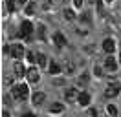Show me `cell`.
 Segmentation results:
<instances>
[{
  "label": "cell",
  "mask_w": 121,
  "mask_h": 117,
  "mask_svg": "<svg viewBox=\"0 0 121 117\" xmlns=\"http://www.w3.org/2000/svg\"><path fill=\"white\" fill-rule=\"evenodd\" d=\"M35 9H37L35 2H30V4H26V15H35Z\"/></svg>",
  "instance_id": "18"
},
{
  "label": "cell",
  "mask_w": 121,
  "mask_h": 117,
  "mask_svg": "<svg viewBox=\"0 0 121 117\" xmlns=\"http://www.w3.org/2000/svg\"><path fill=\"white\" fill-rule=\"evenodd\" d=\"M105 2H108V4H110V2H112V0H105Z\"/></svg>",
  "instance_id": "31"
},
{
  "label": "cell",
  "mask_w": 121,
  "mask_h": 117,
  "mask_svg": "<svg viewBox=\"0 0 121 117\" xmlns=\"http://www.w3.org/2000/svg\"><path fill=\"white\" fill-rule=\"evenodd\" d=\"M103 51H106V53H114L116 51V42H114V38H105L103 40Z\"/></svg>",
  "instance_id": "7"
},
{
  "label": "cell",
  "mask_w": 121,
  "mask_h": 117,
  "mask_svg": "<svg viewBox=\"0 0 121 117\" xmlns=\"http://www.w3.org/2000/svg\"><path fill=\"white\" fill-rule=\"evenodd\" d=\"M2 115H4V117H9V112H8V110H4V113H2Z\"/></svg>",
  "instance_id": "29"
},
{
  "label": "cell",
  "mask_w": 121,
  "mask_h": 117,
  "mask_svg": "<svg viewBox=\"0 0 121 117\" xmlns=\"http://www.w3.org/2000/svg\"><path fill=\"white\" fill-rule=\"evenodd\" d=\"M24 55H26V51H24L22 44H13V46H11V57H13V58L20 60Z\"/></svg>",
  "instance_id": "3"
},
{
  "label": "cell",
  "mask_w": 121,
  "mask_h": 117,
  "mask_svg": "<svg viewBox=\"0 0 121 117\" xmlns=\"http://www.w3.org/2000/svg\"><path fill=\"white\" fill-rule=\"evenodd\" d=\"M62 15H64L66 20H73V18H75V11H73V9H64Z\"/></svg>",
  "instance_id": "16"
},
{
  "label": "cell",
  "mask_w": 121,
  "mask_h": 117,
  "mask_svg": "<svg viewBox=\"0 0 121 117\" xmlns=\"http://www.w3.org/2000/svg\"><path fill=\"white\" fill-rule=\"evenodd\" d=\"M79 93H81V92H79L77 88H68V90H66V99H68V101H73V99H75L77 101Z\"/></svg>",
  "instance_id": "13"
},
{
  "label": "cell",
  "mask_w": 121,
  "mask_h": 117,
  "mask_svg": "<svg viewBox=\"0 0 121 117\" xmlns=\"http://www.w3.org/2000/svg\"><path fill=\"white\" fill-rule=\"evenodd\" d=\"M106 112L110 113V117H117L119 115V112H117V108H116L114 104H108V106H106Z\"/></svg>",
  "instance_id": "17"
},
{
  "label": "cell",
  "mask_w": 121,
  "mask_h": 117,
  "mask_svg": "<svg viewBox=\"0 0 121 117\" xmlns=\"http://www.w3.org/2000/svg\"><path fill=\"white\" fill-rule=\"evenodd\" d=\"M35 26H33V22L31 20H24L22 24H20V31H18V37L20 38H30L31 35H33V31H35Z\"/></svg>",
  "instance_id": "2"
},
{
  "label": "cell",
  "mask_w": 121,
  "mask_h": 117,
  "mask_svg": "<svg viewBox=\"0 0 121 117\" xmlns=\"http://www.w3.org/2000/svg\"><path fill=\"white\" fill-rule=\"evenodd\" d=\"M105 68L110 70V71H116V70H117V60H116L112 55H108V57L105 58Z\"/></svg>",
  "instance_id": "9"
},
{
  "label": "cell",
  "mask_w": 121,
  "mask_h": 117,
  "mask_svg": "<svg viewBox=\"0 0 121 117\" xmlns=\"http://www.w3.org/2000/svg\"><path fill=\"white\" fill-rule=\"evenodd\" d=\"M39 79H40V75H39L37 68H28V73H26V80H28L30 84H35V82H39Z\"/></svg>",
  "instance_id": "4"
},
{
  "label": "cell",
  "mask_w": 121,
  "mask_h": 117,
  "mask_svg": "<svg viewBox=\"0 0 121 117\" xmlns=\"http://www.w3.org/2000/svg\"><path fill=\"white\" fill-rule=\"evenodd\" d=\"M22 117H37V115H35V113H31V112H26Z\"/></svg>",
  "instance_id": "27"
},
{
  "label": "cell",
  "mask_w": 121,
  "mask_h": 117,
  "mask_svg": "<svg viewBox=\"0 0 121 117\" xmlns=\"http://www.w3.org/2000/svg\"><path fill=\"white\" fill-rule=\"evenodd\" d=\"M44 101H46V93H44V92H35V93H33V97H31V102H33L35 106L42 104Z\"/></svg>",
  "instance_id": "10"
},
{
  "label": "cell",
  "mask_w": 121,
  "mask_h": 117,
  "mask_svg": "<svg viewBox=\"0 0 121 117\" xmlns=\"http://www.w3.org/2000/svg\"><path fill=\"white\" fill-rule=\"evenodd\" d=\"M90 101H92V97H90V93H88V92H81V93H79V97H77V102H79L81 106H88V104H90Z\"/></svg>",
  "instance_id": "8"
},
{
  "label": "cell",
  "mask_w": 121,
  "mask_h": 117,
  "mask_svg": "<svg viewBox=\"0 0 121 117\" xmlns=\"http://www.w3.org/2000/svg\"><path fill=\"white\" fill-rule=\"evenodd\" d=\"M59 2H62V0H59Z\"/></svg>",
  "instance_id": "32"
},
{
  "label": "cell",
  "mask_w": 121,
  "mask_h": 117,
  "mask_svg": "<svg viewBox=\"0 0 121 117\" xmlns=\"http://www.w3.org/2000/svg\"><path fill=\"white\" fill-rule=\"evenodd\" d=\"M94 73H95V75H103V73H101V66H95V68H94Z\"/></svg>",
  "instance_id": "25"
},
{
  "label": "cell",
  "mask_w": 121,
  "mask_h": 117,
  "mask_svg": "<svg viewBox=\"0 0 121 117\" xmlns=\"http://www.w3.org/2000/svg\"><path fill=\"white\" fill-rule=\"evenodd\" d=\"M11 93H13V97L17 101H26L28 93H30V88H28V84H15L13 90H11Z\"/></svg>",
  "instance_id": "1"
},
{
  "label": "cell",
  "mask_w": 121,
  "mask_h": 117,
  "mask_svg": "<svg viewBox=\"0 0 121 117\" xmlns=\"http://www.w3.org/2000/svg\"><path fill=\"white\" fill-rule=\"evenodd\" d=\"M26 57H28V60H30V64H35V62H37V55H35L33 51H28Z\"/></svg>",
  "instance_id": "21"
},
{
  "label": "cell",
  "mask_w": 121,
  "mask_h": 117,
  "mask_svg": "<svg viewBox=\"0 0 121 117\" xmlns=\"http://www.w3.org/2000/svg\"><path fill=\"white\" fill-rule=\"evenodd\" d=\"M37 37H39V38H44V37H46V26L40 24V26L37 28Z\"/></svg>",
  "instance_id": "20"
},
{
  "label": "cell",
  "mask_w": 121,
  "mask_h": 117,
  "mask_svg": "<svg viewBox=\"0 0 121 117\" xmlns=\"http://www.w3.org/2000/svg\"><path fill=\"white\" fill-rule=\"evenodd\" d=\"M53 44H55V46H59V48L66 46V37L62 35V33H59V31H57V33L53 35Z\"/></svg>",
  "instance_id": "11"
},
{
  "label": "cell",
  "mask_w": 121,
  "mask_h": 117,
  "mask_svg": "<svg viewBox=\"0 0 121 117\" xmlns=\"http://www.w3.org/2000/svg\"><path fill=\"white\" fill-rule=\"evenodd\" d=\"M119 64H121V53H119Z\"/></svg>",
  "instance_id": "30"
},
{
  "label": "cell",
  "mask_w": 121,
  "mask_h": 117,
  "mask_svg": "<svg viewBox=\"0 0 121 117\" xmlns=\"http://www.w3.org/2000/svg\"><path fill=\"white\" fill-rule=\"evenodd\" d=\"M13 71H15V77H26L28 70L24 68V64H22V62H18V60H17L15 64H13Z\"/></svg>",
  "instance_id": "6"
},
{
  "label": "cell",
  "mask_w": 121,
  "mask_h": 117,
  "mask_svg": "<svg viewBox=\"0 0 121 117\" xmlns=\"http://www.w3.org/2000/svg\"><path fill=\"white\" fill-rule=\"evenodd\" d=\"M73 6H75V7H81V6H83V0H73Z\"/></svg>",
  "instance_id": "26"
},
{
  "label": "cell",
  "mask_w": 121,
  "mask_h": 117,
  "mask_svg": "<svg viewBox=\"0 0 121 117\" xmlns=\"http://www.w3.org/2000/svg\"><path fill=\"white\" fill-rule=\"evenodd\" d=\"M37 64L40 66V68H48V66H50V58L46 57L44 53H39L37 55Z\"/></svg>",
  "instance_id": "12"
},
{
  "label": "cell",
  "mask_w": 121,
  "mask_h": 117,
  "mask_svg": "<svg viewBox=\"0 0 121 117\" xmlns=\"http://www.w3.org/2000/svg\"><path fill=\"white\" fill-rule=\"evenodd\" d=\"M121 92V88H119V84H108L106 86V90H105V97L106 99H112V97H116V95Z\"/></svg>",
  "instance_id": "5"
},
{
  "label": "cell",
  "mask_w": 121,
  "mask_h": 117,
  "mask_svg": "<svg viewBox=\"0 0 121 117\" xmlns=\"http://www.w3.org/2000/svg\"><path fill=\"white\" fill-rule=\"evenodd\" d=\"M86 117H97V112L94 108H90V110H86Z\"/></svg>",
  "instance_id": "23"
},
{
  "label": "cell",
  "mask_w": 121,
  "mask_h": 117,
  "mask_svg": "<svg viewBox=\"0 0 121 117\" xmlns=\"http://www.w3.org/2000/svg\"><path fill=\"white\" fill-rule=\"evenodd\" d=\"M48 70H50V73L52 75H57V73H60V66L55 62V60H50V66H48Z\"/></svg>",
  "instance_id": "15"
},
{
  "label": "cell",
  "mask_w": 121,
  "mask_h": 117,
  "mask_svg": "<svg viewBox=\"0 0 121 117\" xmlns=\"http://www.w3.org/2000/svg\"><path fill=\"white\" fill-rule=\"evenodd\" d=\"M88 79H90V77H88V73H83V75L77 79V84H79V86H84V84L88 82Z\"/></svg>",
  "instance_id": "19"
},
{
  "label": "cell",
  "mask_w": 121,
  "mask_h": 117,
  "mask_svg": "<svg viewBox=\"0 0 121 117\" xmlns=\"http://www.w3.org/2000/svg\"><path fill=\"white\" fill-rule=\"evenodd\" d=\"M17 2H18V4H22V6H26V4H28V0H17Z\"/></svg>",
  "instance_id": "28"
},
{
  "label": "cell",
  "mask_w": 121,
  "mask_h": 117,
  "mask_svg": "<svg viewBox=\"0 0 121 117\" xmlns=\"http://www.w3.org/2000/svg\"><path fill=\"white\" fill-rule=\"evenodd\" d=\"M81 20H83V22H88V24H90L92 18H90V15H88V13H83V15H81Z\"/></svg>",
  "instance_id": "24"
},
{
  "label": "cell",
  "mask_w": 121,
  "mask_h": 117,
  "mask_svg": "<svg viewBox=\"0 0 121 117\" xmlns=\"http://www.w3.org/2000/svg\"><path fill=\"white\" fill-rule=\"evenodd\" d=\"M50 112H52V113H62V112H64V104H60V102H53L52 106H50Z\"/></svg>",
  "instance_id": "14"
},
{
  "label": "cell",
  "mask_w": 121,
  "mask_h": 117,
  "mask_svg": "<svg viewBox=\"0 0 121 117\" xmlns=\"http://www.w3.org/2000/svg\"><path fill=\"white\" fill-rule=\"evenodd\" d=\"M8 9H9V11H15V9H17L15 0H8Z\"/></svg>",
  "instance_id": "22"
}]
</instances>
